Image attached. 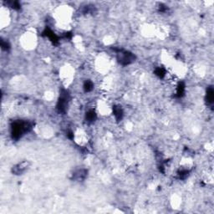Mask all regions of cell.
I'll use <instances>...</instances> for the list:
<instances>
[{
  "label": "cell",
  "mask_w": 214,
  "mask_h": 214,
  "mask_svg": "<svg viewBox=\"0 0 214 214\" xmlns=\"http://www.w3.org/2000/svg\"><path fill=\"white\" fill-rule=\"evenodd\" d=\"M28 167H29V163L28 161H23L13 167V172L17 175H21L25 172L28 169Z\"/></svg>",
  "instance_id": "cell-1"
},
{
  "label": "cell",
  "mask_w": 214,
  "mask_h": 214,
  "mask_svg": "<svg viewBox=\"0 0 214 214\" xmlns=\"http://www.w3.org/2000/svg\"><path fill=\"white\" fill-rule=\"evenodd\" d=\"M119 59H120V62H121V64H130V63H131L132 61H133L134 56H133L131 54L128 53V52H123V53H121V54L120 55Z\"/></svg>",
  "instance_id": "cell-2"
},
{
  "label": "cell",
  "mask_w": 214,
  "mask_h": 214,
  "mask_svg": "<svg viewBox=\"0 0 214 214\" xmlns=\"http://www.w3.org/2000/svg\"><path fill=\"white\" fill-rule=\"evenodd\" d=\"M93 87H94V85H93V83L91 82V81H86V82L85 83V85H84V89H85V91H92Z\"/></svg>",
  "instance_id": "cell-4"
},
{
  "label": "cell",
  "mask_w": 214,
  "mask_h": 214,
  "mask_svg": "<svg viewBox=\"0 0 214 214\" xmlns=\"http://www.w3.org/2000/svg\"><path fill=\"white\" fill-rule=\"evenodd\" d=\"M86 119L88 121H93L96 119V113L94 112V110H90L86 114Z\"/></svg>",
  "instance_id": "cell-3"
}]
</instances>
